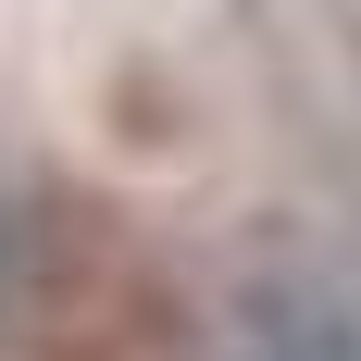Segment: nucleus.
Segmentation results:
<instances>
[{
	"instance_id": "obj_1",
	"label": "nucleus",
	"mask_w": 361,
	"mask_h": 361,
	"mask_svg": "<svg viewBox=\"0 0 361 361\" xmlns=\"http://www.w3.org/2000/svg\"><path fill=\"white\" fill-rule=\"evenodd\" d=\"M50 262H63V237L37 224L25 187H0V349L37 336V312H50Z\"/></svg>"
}]
</instances>
